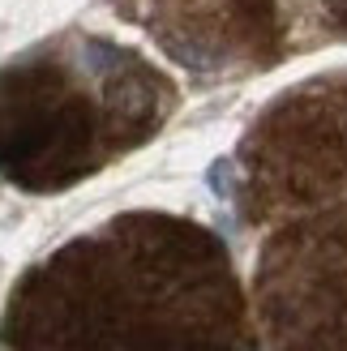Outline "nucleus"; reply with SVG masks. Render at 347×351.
Instances as JSON below:
<instances>
[{
  "label": "nucleus",
  "mask_w": 347,
  "mask_h": 351,
  "mask_svg": "<svg viewBox=\"0 0 347 351\" xmlns=\"http://www.w3.org/2000/svg\"><path fill=\"white\" fill-rule=\"evenodd\" d=\"M5 351H262L232 253L159 210L116 215L30 266L5 304Z\"/></svg>",
  "instance_id": "f257e3e1"
},
{
  "label": "nucleus",
  "mask_w": 347,
  "mask_h": 351,
  "mask_svg": "<svg viewBox=\"0 0 347 351\" xmlns=\"http://www.w3.org/2000/svg\"><path fill=\"white\" fill-rule=\"evenodd\" d=\"M236 206L262 227L253 317L266 351H347V69L283 90L236 150Z\"/></svg>",
  "instance_id": "f03ea898"
},
{
  "label": "nucleus",
  "mask_w": 347,
  "mask_h": 351,
  "mask_svg": "<svg viewBox=\"0 0 347 351\" xmlns=\"http://www.w3.org/2000/svg\"><path fill=\"white\" fill-rule=\"evenodd\" d=\"M176 112V86L133 47L64 30L0 69V176L64 193L146 146Z\"/></svg>",
  "instance_id": "7ed1b4c3"
},
{
  "label": "nucleus",
  "mask_w": 347,
  "mask_h": 351,
  "mask_svg": "<svg viewBox=\"0 0 347 351\" xmlns=\"http://www.w3.org/2000/svg\"><path fill=\"white\" fill-rule=\"evenodd\" d=\"M318 13H322L326 34L347 39V0H318Z\"/></svg>",
  "instance_id": "20e7f679"
}]
</instances>
